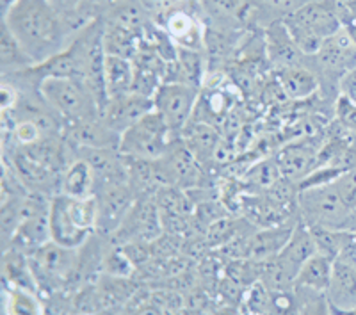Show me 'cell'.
I'll use <instances>...</instances> for the list:
<instances>
[{
  "label": "cell",
  "mask_w": 356,
  "mask_h": 315,
  "mask_svg": "<svg viewBox=\"0 0 356 315\" xmlns=\"http://www.w3.org/2000/svg\"><path fill=\"white\" fill-rule=\"evenodd\" d=\"M75 315H111L109 312H104V310H98V312H84V314H75Z\"/></svg>",
  "instance_id": "obj_35"
},
{
  "label": "cell",
  "mask_w": 356,
  "mask_h": 315,
  "mask_svg": "<svg viewBox=\"0 0 356 315\" xmlns=\"http://www.w3.org/2000/svg\"><path fill=\"white\" fill-rule=\"evenodd\" d=\"M284 22L298 50L305 56H317L324 41L342 29L333 0H312Z\"/></svg>",
  "instance_id": "obj_2"
},
{
  "label": "cell",
  "mask_w": 356,
  "mask_h": 315,
  "mask_svg": "<svg viewBox=\"0 0 356 315\" xmlns=\"http://www.w3.org/2000/svg\"><path fill=\"white\" fill-rule=\"evenodd\" d=\"M335 113L340 125L346 130H356V102L340 93L335 104Z\"/></svg>",
  "instance_id": "obj_29"
},
{
  "label": "cell",
  "mask_w": 356,
  "mask_h": 315,
  "mask_svg": "<svg viewBox=\"0 0 356 315\" xmlns=\"http://www.w3.org/2000/svg\"><path fill=\"white\" fill-rule=\"evenodd\" d=\"M330 314L332 315H356V307L355 308H337L333 305H330Z\"/></svg>",
  "instance_id": "obj_33"
},
{
  "label": "cell",
  "mask_w": 356,
  "mask_h": 315,
  "mask_svg": "<svg viewBox=\"0 0 356 315\" xmlns=\"http://www.w3.org/2000/svg\"><path fill=\"white\" fill-rule=\"evenodd\" d=\"M319 251L316 235L310 227H298L292 230L285 246L275 255L271 266V291H282L284 285L294 283L296 276L312 255Z\"/></svg>",
  "instance_id": "obj_6"
},
{
  "label": "cell",
  "mask_w": 356,
  "mask_h": 315,
  "mask_svg": "<svg viewBox=\"0 0 356 315\" xmlns=\"http://www.w3.org/2000/svg\"><path fill=\"white\" fill-rule=\"evenodd\" d=\"M38 89L54 113L70 123L91 122L100 118V105L84 81L47 77L40 82Z\"/></svg>",
  "instance_id": "obj_3"
},
{
  "label": "cell",
  "mask_w": 356,
  "mask_h": 315,
  "mask_svg": "<svg viewBox=\"0 0 356 315\" xmlns=\"http://www.w3.org/2000/svg\"><path fill=\"white\" fill-rule=\"evenodd\" d=\"M300 207L310 227L344 230L353 212L346 207L335 189V184L300 191Z\"/></svg>",
  "instance_id": "obj_5"
},
{
  "label": "cell",
  "mask_w": 356,
  "mask_h": 315,
  "mask_svg": "<svg viewBox=\"0 0 356 315\" xmlns=\"http://www.w3.org/2000/svg\"><path fill=\"white\" fill-rule=\"evenodd\" d=\"M4 278L6 282H9V285L36 291V282H34L33 271H31L27 260L24 259V255H20L15 250L11 253H6Z\"/></svg>",
  "instance_id": "obj_23"
},
{
  "label": "cell",
  "mask_w": 356,
  "mask_h": 315,
  "mask_svg": "<svg viewBox=\"0 0 356 315\" xmlns=\"http://www.w3.org/2000/svg\"><path fill=\"white\" fill-rule=\"evenodd\" d=\"M4 25L33 57L34 65L47 63L72 43L73 34L52 0H15L4 11Z\"/></svg>",
  "instance_id": "obj_1"
},
{
  "label": "cell",
  "mask_w": 356,
  "mask_h": 315,
  "mask_svg": "<svg viewBox=\"0 0 356 315\" xmlns=\"http://www.w3.org/2000/svg\"><path fill=\"white\" fill-rule=\"evenodd\" d=\"M280 170L278 164L275 162H262L255 170L250 173L251 182L255 184V186L260 187H275L278 184V177H280Z\"/></svg>",
  "instance_id": "obj_28"
},
{
  "label": "cell",
  "mask_w": 356,
  "mask_h": 315,
  "mask_svg": "<svg viewBox=\"0 0 356 315\" xmlns=\"http://www.w3.org/2000/svg\"><path fill=\"white\" fill-rule=\"evenodd\" d=\"M170 138V127L166 125L164 118L154 109L122 134L118 150L120 154L134 161H159L166 157L171 145Z\"/></svg>",
  "instance_id": "obj_4"
},
{
  "label": "cell",
  "mask_w": 356,
  "mask_h": 315,
  "mask_svg": "<svg viewBox=\"0 0 356 315\" xmlns=\"http://www.w3.org/2000/svg\"><path fill=\"white\" fill-rule=\"evenodd\" d=\"M191 143H193V145L202 146V150H212L214 148V134H212V129L200 127L198 130H195V132H193Z\"/></svg>",
  "instance_id": "obj_31"
},
{
  "label": "cell",
  "mask_w": 356,
  "mask_h": 315,
  "mask_svg": "<svg viewBox=\"0 0 356 315\" xmlns=\"http://www.w3.org/2000/svg\"><path fill=\"white\" fill-rule=\"evenodd\" d=\"M0 65L4 73H20L33 68V57L25 52L20 41L13 36L8 27H2V38H0Z\"/></svg>",
  "instance_id": "obj_18"
},
{
  "label": "cell",
  "mask_w": 356,
  "mask_h": 315,
  "mask_svg": "<svg viewBox=\"0 0 356 315\" xmlns=\"http://www.w3.org/2000/svg\"><path fill=\"white\" fill-rule=\"evenodd\" d=\"M150 111H154V98H148L146 95L130 93L123 98L111 100L106 109L102 111L100 118L102 122L107 123L111 129L122 136L129 127L139 122Z\"/></svg>",
  "instance_id": "obj_10"
},
{
  "label": "cell",
  "mask_w": 356,
  "mask_h": 315,
  "mask_svg": "<svg viewBox=\"0 0 356 315\" xmlns=\"http://www.w3.org/2000/svg\"><path fill=\"white\" fill-rule=\"evenodd\" d=\"M198 50L180 49L178 50V70L184 73L182 82L200 88V79H202V61H200Z\"/></svg>",
  "instance_id": "obj_25"
},
{
  "label": "cell",
  "mask_w": 356,
  "mask_h": 315,
  "mask_svg": "<svg viewBox=\"0 0 356 315\" xmlns=\"http://www.w3.org/2000/svg\"><path fill=\"white\" fill-rule=\"evenodd\" d=\"M6 315H44V308L36 291L9 285L6 289Z\"/></svg>",
  "instance_id": "obj_22"
},
{
  "label": "cell",
  "mask_w": 356,
  "mask_h": 315,
  "mask_svg": "<svg viewBox=\"0 0 356 315\" xmlns=\"http://www.w3.org/2000/svg\"><path fill=\"white\" fill-rule=\"evenodd\" d=\"M143 6H146V8H159V6H162L164 2H168V0H139Z\"/></svg>",
  "instance_id": "obj_34"
},
{
  "label": "cell",
  "mask_w": 356,
  "mask_h": 315,
  "mask_svg": "<svg viewBox=\"0 0 356 315\" xmlns=\"http://www.w3.org/2000/svg\"><path fill=\"white\" fill-rule=\"evenodd\" d=\"M38 266L47 271L49 275H54L56 278H63L68 273H72L73 267V250L63 248L56 243L44 244L43 248L36 250L34 255Z\"/></svg>",
  "instance_id": "obj_21"
},
{
  "label": "cell",
  "mask_w": 356,
  "mask_h": 315,
  "mask_svg": "<svg viewBox=\"0 0 356 315\" xmlns=\"http://www.w3.org/2000/svg\"><path fill=\"white\" fill-rule=\"evenodd\" d=\"M301 308L296 299L285 291H271V305L267 315H300Z\"/></svg>",
  "instance_id": "obj_27"
},
{
  "label": "cell",
  "mask_w": 356,
  "mask_h": 315,
  "mask_svg": "<svg viewBox=\"0 0 356 315\" xmlns=\"http://www.w3.org/2000/svg\"><path fill=\"white\" fill-rule=\"evenodd\" d=\"M316 161V152L307 145H291L284 148L276 157V164L282 177L289 180L305 178L310 173L312 166Z\"/></svg>",
  "instance_id": "obj_15"
},
{
  "label": "cell",
  "mask_w": 356,
  "mask_h": 315,
  "mask_svg": "<svg viewBox=\"0 0 356 315\" xmlns=\"http://www.w3.org/2000/svg\"><path fill=\"white\" fill-rule=\"evenodd\" d=\"M317 63L330 75L342 79L356 68V43L344 27L324 41L317 52Z\"/></svg>",
  "instance_id": "obj_9"
},
{
  "label": "cell",
  "mask_w": 356,
  "mask_h": 315,
  "mask_svg": "<svg viewBox=\"0 0 356 315\" xmlns=\"http://www.w3.org/2000/svg\"><path fill=\"white\" fill-rule=\"evenodd\" d=\"M326 299L337 308L356 307V262L340 257L335 260Z\"/></svg>",
  "instance_id": "obj_12"
},
{
  "label": "cell",
  "mask_w": 356,
  "mask_h": 315,
  "mask_svg": "<svg viewBox=\"0 0 356 315\" xmlns=\"http://www.w3.org/2000/svg\"><path fill=\"white\" fill-rule=\"evenodd\" d=\"M104 2H109V4L113 6H123L127 4V2H130V0H104Z\"/></svg>",
  "instance_id": "obj_36"
},
{
  "label": "cell",
  "mask_w": 356,
  "mask_h": 315,
  "mask_svg": "<svg viewBox=\"0 0 356 315\" xmlns=\"http://www.w3.org/2000/svg\"><path fill=\"white\" fill-rule=\"evenodd\" d=\"M333 264H335V259L317 251L303 264L296 276L294 285L303 291H310L312 294H326L332 283Z\"/></svg>",
  "instance_id": "obj_13"
},
{
  "label": "cell",
  "mask_w": 356,
  "mask_h": 315,
  "mask_svg": "<svg viewBox=\"0 0 356 315\" xmlns=\"http://www.w3.org/2000/svg\"><path fill=\"white\" fill-rule=\"evenodd\" d=\"M267 45H269V57L280 63L282 68L296 65L294 57L296 52H300V50L296 47L285 22H276L269 27V31H267Z\"/></svg>",
  "instance_id": "obj_20"
},
{
  "label": "cell",
  "mask_w": 356,
  "mask_h": 315,
  "mask_svg": "<svg viewBox=\"0 0 356 315\" xmlns=\"http://www.w3.org/2000/svg\"><path fill=\"white\" fill-rule=\"evenodd\" d=\"M166 31L182 49L198 50L202 43L198 22L186 11H171L166 22Z\"/></svg>",
  "instance_id": "obj_19"
},
{
  "label": "cell",
  "mask_w": 356,
  "mask_h": 315,
  "mask_svg": "<svg viewBox=\"0 0 356 315\" xmlns=\"http://www.w3.org/2000/svg\"><path fill=\"white\" fill-rule=\"evenodd\" d=\"M340 91H342V95H346V97H349L351 100L356 102V68L351 70V72L340 81Z\"/></svg>",
  "instance_id": "obj_32"
},
{
  "label": "cell",
  "mask_w": 356,
  "mask_h": 315,
  "mask_svg": "<svg viewBox=\"0 0 356 315\" xmlns=\"http://www.w3.org/2000/svg\"><path fill=\"white\" fill-rule=\"evenodd\" d=\"M335 189L342 202L346 203L353 214H356V170H348L337 178Z\"/></svg>",
  "instance_id": "obj_26"
},
{
  "label": "cell",
  "mask_w": 356,
  "mask_h": 315,
  "mask_svg": "<svg viewBox=\"0 0 356 315\" xmlns=\"http://www.w3.org/2000/svg\"><path fill=\"white\" fill-rule=\"evenodd\" d=\"M49 225L52 243L68 250H77L89 239V234L82 232L70 218L63 193L54 196L49 203Z\"/></svg>",
  "instance_id": "obj_11"
},
{
  "label": "cell",
  "mask_w": 356,
  "mask_h": 315,
  "mask_svg": "<svg viewBox=\"0 0 356 315\" xmlns=\"http://www.w3.org/2000/svg\"><path fill=\"white\" fill-rule=\"evenodd\" d=\"M98 200V225L102 234H113L129 218L132 207V191L127 184H109L102 186Z\"/></svg>",
  "instance_id": "obj_8"
},
{
  "label": "cell",
  "mask_w": 356,
  "mask_h": 315,
  "mask_svg": "<svg viewBox=\"0 0 356 315\" xmlns=\"http://www.w3.org/2000/svg\"><path fill=\"white\" fill-rule=\"evenodd\" d=\"M271 305V291L264 283H253L243 299L244 315H267Z\"/></svg>",
  "instance_id": "obj_24"
},
{
  "label": "cell",
  "mask_w": 356,
  "mask_h": 315,
  "mask_svg": "<svg viewBox=\"0 0 356 315\" xmlns=\"http://www.w3.org/2000/svg\"><path fill=\"white\" fill-rule=\"evenodd\" d=\"M280 88L284 89V93L292 100H303L314 95L319 88L317 77L310 70L303 68L300 65L285 66L278 73Z\"/></svg>",
  "instance_id": "obj_17"
},
{
  "label": "cell",
  "mask_w": 356,
  "mask_h": 315,
  "mask_svg": "<svg viewBox=\"0 0 356 315\" xmlns=\"http://www.w3.org/2000/svg\"><path fill=\"white\" fill-rule=\"evenodd\" d=\"M198 100V88L184 82H164L154 93V109L164 118L171 134L186 129Z\"/></svg>",
  "instance_id": "obj_7"
},
{
  "label": "cell",
  "mask_w": 356,
  "mask_h": 315,
  "mask_svg": "<svg viewBox=\"0 0 356 315\" xmlns=\"http://www.w3.org/2000/svg\"><path fill=\"white\" fill-rule=\"evenodd\" d=\"M63 193L73 196V198H89L97 196V177L86 159H77L70 164L66 173L63 175Z\"/></svg>",
  "instance_id": "obj_16"
},
{
  "label": "cell",
  "mask_w": 356,
  "mask_h": 315,
  "mask_svg": "<svg viewBox=\"0 0 356 315\" xmlns=\"http://www.w3.org/2000/svg\"><path fill=\"white\" fill-rule=\"evenodd\" d=\"M260 2L269 6V8L275 9V11L285 13L289 17V15H292V13H296L298 9L303 8V6H307L312 0H260Z\"/></svg>",
  "instance_id": "obj_30"
},
{
  "label": "cell",
  "mask_w": 356,
  "mask_h": 315,
  "mask_svg": "<svg viewBox=\"0 0 356 315\" xmlns=\"http://www.w3.org/2000/svg\"><path fill=\"white\" fill-rule=\"evenodd\" d=\"M104 72H106V89L109 102L134 93L136 68L129 57L107 54Z\"/></svg>",
  "instance_id": "obj_14"
}]
</instances>
